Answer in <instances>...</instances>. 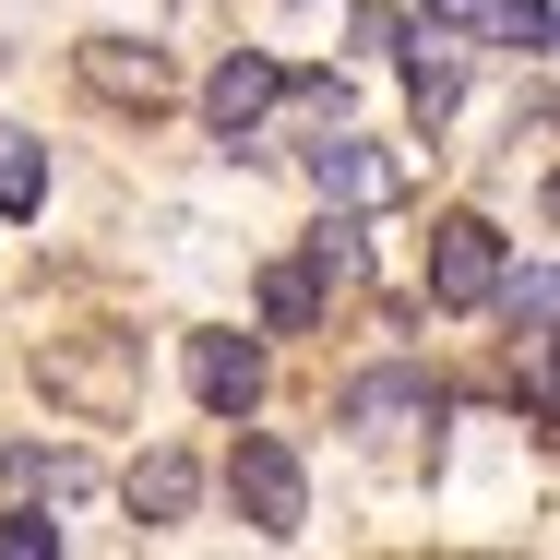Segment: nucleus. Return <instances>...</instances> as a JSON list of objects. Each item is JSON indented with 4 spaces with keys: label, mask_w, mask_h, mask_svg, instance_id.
<instances>
[{
    "label": "nucleus",
    "mask_w": 560,
    "mask_h": 560,
    "mask_svg": "<svg viewBox=\"0 0 560 560\" xmlns=\"http://www.w3.org/2000/svg\"><path fill=\"white\" fill-rule=\"evenodd\" d=\"M238 430V418H226ZM226 501L262 525V537H299L311 525V477H299V453L275 442V430H238V453H226Z\"/></svg>",
    "instance_id": "1"
},
{
    "label": "nucleus",
    "mask_w": 560,
    "mask_h": 560,
    "mask_svg": "<svg viewBox=\"0 0 560 560\" xmlns=\"http://www.w3.org/2000/svg\"><path fill=\"white\" fill-rule=\"evenodd\" d=\"M489 287H501V226L489 215H442L430 226V299H442V311H477Z\"/></svg>",
    "instance_id": "2"
},
{
    "label": "nucleus",
    "mask_w": 560,
    "mask_h": 560,
    "mask_svg": "<svg viewBox=\"0 0 560 560\" xmlns=\"http://www.w3.org/2000/svg\"><path fill=\"white\" fill-rule=\"evenodd\" d=\"M311 191L346 203V215H370V203H394V155L358 143V131H323V143H311Z\"/></svg>",
    "instance_id": "3"
},
{
    "label": "nucleus",
    "mask_w": 560,
    "mask_h": 560,
    "mask_svg": "<svg viewBox=\"0 0 560 560\" xmlns=\"http://www.w3.org/2000/svg\"><path fill=\"white\" fill-rule=\"evenodd\" d=\"M191 394H203V418H250L262 406V346L250 335H191Z\"/></svg>",
    "instance_id": "4"
},
{
    "label": "nucleus",
    "mask_w": 560,
    "mask_h": 560,
    "mask_svg": "<svg viewBox=\"0 0 560 560\" xmlns=\"http://www.w3.org/2000/svg\"><path fill=\"white\" fill-rule=\"evenodd\" d=\"M275 96H287V72H275L262 48H238V60H215V84H203V119H215L226 143H250V131H262V108H275Z\"/></svg>",
    "instance_id": "5"
},
{
    "label": "nucleus",
    "mask_w": 560,
    "mask_h": 560,
    "mask_svg": "<svg viewBox=\"0 0 560 560\" xmlns=\"http://www.w3.org/2000/svg\"><path fill=\"white\" fill-rule=\"evenodd\" d=\"M406 418H442V382L430 370H358L346 382V430H406Z\"/></svg>",
    "instance_id": "6"
},
{
    "label": "nucleus",
    "mask_w": 560,
    "mask_h": 560,
    "mask_svg": "<svg viewBox=\"0 0 560 560\" xmlns=\"http://www.w3.org/2000/svg\"><path fill=\"white\" fill-rule=\"evenodd\" d=\"M84 84H96V96H119V108H167V60H155V48H84Z\"/></svg>",
    "instance_id": "7"
},
{
    "label": "nucleus",
    "mask_w": 560,
    "mask_h": 560,
    "mask_svg": "<svg viewBox=\"0 0 560 560\" xmlns=\"http://www.w3.org/2000/svg\"><path fill=\"white\" fill-rule=\"evenodd\" d=\"M430 24H465V36H513V48H549V0H430Z\"/></svg>",
    "instance_id": "8"
},
{
    "label": "nucleus",
    "mask_w": 560,
    "mask_h": 560,
    "mask_svg": "<svg viewBox=\"0 0 560 560\" xmlns=\"http://www.w3.org/2000/svg\"><path fill=\"white\" fill-rule=\"evenodd\" d=\"M191 501H203V477H191V453H143V465H131V513H143V525H179Z\"/></svg>",
    "instance_id": "9"
},
{
    "label": "nucleus",
    "mask_w": 560,
    "mask_h": 560,
    "mask_svg": "<svg viewBox=\"0 0 560 560\" xmlns=\"http://www.w3.org/2000/svg\"><path fill=\"white\" fill-rule=\"evenodd\" d=\"M262 323H275V335H311V323H323V275H311V262H262Z\"/></svg>",
    "instance_id": "10"
},
{
    "label": "nucleus",
    "mask_w": 560,
    "mask_h": 560,
    "mask_svg": "<svg viewBox=\"0 0 560 560\" xmlns=\"http://www.w3.org/2000/svg\"><path fill=\"white\" fill-rule=\"evenodd\" d=\"M36 203H48V143L0 131V215H36Z\"/></svg>",
    "instance_id": "11"
},
{
    "label": "nucleus",
    "mask_w": 560,
    "mask_h": 560,
    "mask_svg": "<svg viewBox=\"0 0 560 560\" xmlns=\"http://www.w3.org/2000/svg\"><path fill=\"white\" fill-rule=\"evenodd\" d=\"M489 299H501V311H513V335H549V311H560V287H549V262H525V275H513V262H501V287H489Z\"/></svg>",
    "instance_id": "12"
},
{
    "label": "nucleus",
    "mask_w": 560,
    "mask_h": 560,
    "mask_svg": "<svg viewBox=\"0 0 560 560\" xmlns=\"http://www.w3.org/2000/svg\"><path fill=\"white\" fill-rule=\"evenodd\" d=\"M48 549H60V525H48L36 501H12V513H0V560H48Z\"/></svg>",
    "instance_id": "13"
},
{
    "label": "nucleus",
    "mask_w": 560,
    "mask_h": 560,
    "mask_svg": "<svg viewBox=\"0 0 560 560\" xmlns=\"http://www.w3.org/2000/svg\"><path fill=\"white\" fill-rule=\"evenodd\" d=\"M12 477H36L48 501H72V489H84V465H72V453H12Z\"/></svg>",
    "instance_id": "14"
},
{
    "label": "nucleus",
    "mask_w": 560,
    "mask_h": 560,
    "mask_svg": "<svg viewBox=\"0 0 560 560\" xmlns=\"http://www.w3.org/2000/svg\"><path fill=\"white\" fill-rule=\"evenodd\" d=\"M406 96H418V119L453 108V60H406Z\"/></svg>",
    "instance_id": "15"
}]
</instances>
